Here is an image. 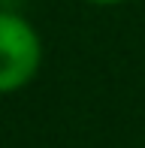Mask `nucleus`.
I'll use <instances>...</instances> for the list:
<instances>
[{"label": "nucleus", "mask_w": 145, "mask_h": 148, "mask_svg": "<svg viewBox=\"0 0 145 148\" xmlns=\"http://www.w3.org/2000/svg\"><path fill=\"white\" fill-rule=\"evenodd\" d=\"M91 6H121V3H130V0H85Z\"/></svg>", "instance_id": "nucleus-2"}, {"label": "nucleus", "mask_w": 145, "mask_h": 148, "mask_svg": "<svg viewBox=\"0 0 145 148\" xmlns=\"http://www.w3.org/2000/svg\"><path fill=\"white\" fill-rule=\"evenodd\" d=\"M42 64V39L24 15L0 9V94H15L34 82Z\"/></svg>", "instance_id": "nucleus-1"}]
</instances>
